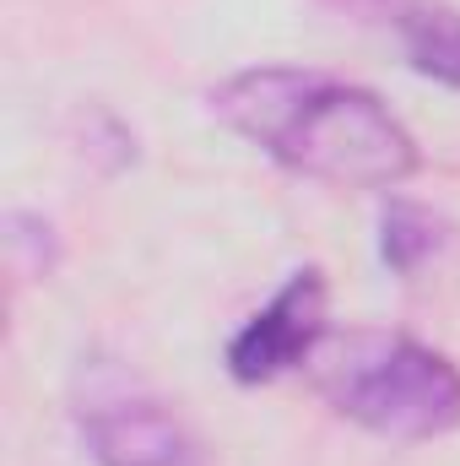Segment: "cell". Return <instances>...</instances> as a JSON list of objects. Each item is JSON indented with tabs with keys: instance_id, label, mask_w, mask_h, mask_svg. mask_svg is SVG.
<instances>
[{
	"instance_id": "4",
	"label": "cell",
	"mask_w": 460,
	"mask_h": 466,
	"mask_svg": "<svg viewBox=\"0 0 460 466\" xmlns=\"http://www.w3.org/2000/svg\"><path fill=\"white\" fill-rule=\"evenodd\" d=\"M325 337H331V288L320 266H304L228 342V374L238 385H271L293 369H309Z\"/></svg>"
},
{
	"instance_id": "2",
	"label": "cell",
	"mask_w": 460,
	"mask_h": 466,
	"mask_svg": "<svg viewBox=\"0 0 460 466\" xmlns=\"http://www.w3.org/2000/svg\"><path fill=\"white\" fill-rule=\"evenodd\" d=\"M309 380L342 418L395 445L460 429V369L401 331H331L309 358Z\"/></svg>"
},
{
	"instance_id": "3",
	"label": "cell",
	"mask_w": 460,
	"mask_h": 466,
	"mask_svg": "<svg viewBox=\"0 0 460 466\" xmlns=\"http://www.w3.org/2000/svg\"><path fill=\"white\" fill-rule=\"evenodd\" d=\"M76 423L98 466H212L185 418L115 363L82 369Z\"/></svg>"
},
{
	"instance_id": "1",
	"label": "cell",
	"mask_w": 460,
	"mask_h": 466,
	"mask_svg": "<svg viewBox=\"0 0 460 466\" xmlns=\"http://www.w3.org/2000/svg\"><path fill=\"white\" fill-rule=\"evenodd\" d=\"M212 115L287 174L336 190H401L423 163L379 93L304 66H255L217 82Z\"/></svg>"
},
{
	"instance_id": "6",
	"label": "cell",
	"mask_w": 460,
	"mask_h": 466,
	"mask_svg": "<svg viewBox=\"0 0 460 466\" xmlns=\"http://www.w3.org/2000/svg\"><path fill=\"white\" fill-rule=\"evenodd\" d=\"M445 249V223L417 207V201H390L385 207V223H379V255L395 277H412L423 271L434 255Z\"/></svg>"
},
{
	"instance_id": "5",
	"label": "cell",
	"mask_w": 460,
	"mask_h": 466,
	"mask_svg": "<svg viewBox=\"0 0 460 466\" xmlns=\"http://www.w3.org/2000/svg\"><path fill=\"white\" fill-rule=\"evenodd\" d=\"M374 11L401 38L417 76L460 93V5L450 0H374Z\"/></svg>"
}]
</instances>
